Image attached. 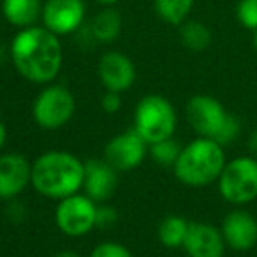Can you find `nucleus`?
Returning a JSON list of instances; mask_svg holds the SVG:
<instances>
[{
  "label": "nucleus",
  "instance_id": "f257e3e1",
  "mask_svg": "<svg viewBox=\"0 0 257 257\" xmlns=\"http://www.w3.org/2000/svg\"><path fill=\"white\" fill-rule=\"evenodd\" d=\"M11 58L16 71L36 85L51 83L62 69V44L46 27L22 29L11 43Z\"/></svg>",
  "mask_w": 257,
  "mask_h": 257
},
{
  "label": "nucleus",
  "instance_id": "f03ea898",
  "mask_svg": "<svg viewBox=\"0 0 257 257\" xmlns=\"http://www.w3.org/2000/svg\"><path fill=\"white\" fill-rule=\"evenodd\" d=\"M85 162L69 152H46L32 162L30 185L44 197L64 199L83 189Z\"/></svg>",
  "mask_w": 257,
  "mask_h": 257
},
{
  "label": "nucleus",
  "instance_id": "7ed1b4c3",
  "mask_svg": "<svg viewBox=\"0 0 257 257\" xmlns=\"http://www.w3.org/2000/svg\"><path fill=\"white\" fill-rule=\"evenodd\" d=\"M225 166L224 147L208 138H196L182 148L173 171L178 182L189 187H204L217 182Z\"/></svg>",
  "mask_w": 257,
  "mask_h": 257
},
{
  "label": "nucleus",
  "instance_id": "20e7f679",
  "mask_svg": "<svg viewBox=\"0 0 257 257\" xmlns=\"http://www.w3.org/2000/svg\"><path fill=\"white\" fill-rule=\"evenodd\" d=\"M185 116L197 136L217 141L218 145L232 143L239 136V120L227 113L225 107L210 95H194L187 102Z\"/></svg>",
  "mask_w": 257,
  "mask_h": 257
},
{
  "label": "nucleus",
  "instance_id": "39448f33",
  "mask_svg": "<svg viewBox=\"0 0 257 257\" xmlns=\"http://www.w3.org/2000/svg\"><path fill=\"white\" fill-rule=\"evenodd\" d=\"M134 131L148 145L173 138L176 128V111L162 95H145L134 109Z\"/></svg>",
  "mask_w": 257,
  "mask_h": 257
},
{
  "label": "nucleus",
  "instance_id": "423d86ee",
  "mask_svg": "<svg viewBox=\"0 0 257 257\" xmlns=\"http://www.w3.org/2000/svg\"><path fill=\"white\" fill-rule=\"evenodd\" d=\"M218 192L227 203L241 206L257 197V161L253 157H236L225 162L218 176Z\"/></svg>",
  "mask_w": 257,
  "mask_h": 257
},
{
  "label": "nucleus",
  "instance_id": "0eeeda50",
  "mask_svg": "<svg viewBox=\"0 0 257 257\" xmlns=\"http://www.w3.org/2000/svg\"><path fill=\"white\" fill-rule=\"evenodd\" d=\"M76 100L71 90L62 85H48L32 104V118L44 131H57L72 118Z\"/></svg>",
  "mask_w": 257,
  "mask_h": 257
},
{
  "label": "nucleus",
  "instance_id": "6e6552de",
  "mask_svg": "<svg viewBox=\"0 0 257 257\" xmlns=\"http://www.w3.org/2000/svg\"><path fill=\"white\" fill-rule=\"evenodd\" d=\"M97 203H93L86 194H72L58 201L55 210L57 227L71 238L85 236L95 227Z\"/></svg>",
  "mask_w": 257,
  "mask_h": 257
},
{
  "label": "nucleus",
  "instance_id": "1a4fd4ad",
  "mask_svg": "<svg viewBox=\"0 0 257 257\" xmlns=\"http://www.w3.org/2000/svg\"><path fill=\"white\" fill-rule=\"evenodd\" d=\"M148 154V143L140 134L131 128L127 133L116 134L106 143L102 159L113 169L120 171H133L143 164Z\"/></svg>",
  "mask_w": 257,
  "mask_h": 257
},
{
  "label": "nucleus",
  "instance_id": "9d476101",
  "mask_svg": "<svg viewBox=\"0 0 257 257\" xmlns=\"http://www.w3.org/2000/svg\"><path fill=\"white\" fill-rule=\"evenodd\" d=\"M41 18L43 25L55 36H67L81 29L85 4L83 0H46Z\"/></svg>",
  "mask_w": 257,
  "mask_h": 257
},
{
  "label": "nucleus",
  "instance_id": "9b49d317",
  "mask_svg": "<svg viewBox=\"0 0 257 257\" xmlns=\"http://www.w3.org/2000/svg\"><path fill=\"white\" fill-rule=\"evenodd\" d=\"M97 74L107 92H127L136 81L134 62L120 51L104 53L97 65Z\"/></svg>",
  "mask_w": 257,
  "mask_h": 257
},
{
  "label": "nucleus",
  "instance_id": "f8f14e48",
  "mask_svg": "<svg viewBox=\"0 0 257 257\" xmlns=\"http://www.w3.org/2000/svg\"><path fill=\"white\" fill-rule=\"evenodd\" d=\"M32 180V164L22 154L0 155V199H15Z\"/></svg>",
  "mask_w": 257,
  "mask_h": 257
},
{
  "label": "nucleus",
  "instance_id": "ddd939ff",
  "mask_svg": "<svg viewBox=\"0 0 257 257\" xmlns=\"http://www.w3.org/2000/svg\"><path fill=\"white\" fill-rule=\"evenodd\" d=\"M222 231L206 222H189L183 248L189 257H222L225 250Z\"/></svg>",
  "mask_w": 257,
  "mask_h": 257
},
{
  "label": "nucleus",
  "instance_id": "4468645a",
  "mask_svg": "<svg viewBox=\"0 0 257 257\" xmlns=\"http://www.w3.org/2000/svg\"><path fill=\"white\" fill-rule=\"evenodd\" d=\"M118 185V171L113 169L106 161L90 159L85 162V180L83 189L93 203H107L113 197Z\"/></svg>",
  "mask_w": 257,
  "mask_h": 257
},
{
  "label": "nucleus",
  "instance_id": "2eb2a0df",
  "mask_svg": "<svg viewBox=\"0 0 257 257\" xmlns=\"http://www.w3.org/2000/svg\"><path fill=\"white\" fill-rule=\"evenodd\" d=\"M220 231L225 245L236 252L250 250L257 243V220L248 211L236 210L227 213Z\"/></svg>",
  "mask_w": 257,
  "mask_h": 257
},
{
  "label": "nucleus",
  "instance_id": "dca6fc26",
  "mask_svg": "<svg viewBox=\"0 0 257 257\" xmlns=\"http://www.w3.org/2000/svg\"><path fill=\"white\" fill-rule=\"evenodd\" d=\"M2 11L13 27L29 29L37 23L43 15L41 0H2Z\"/></svg>",
  "mask_w": 257,
  "mask_h": 257
},
{
  "label": "nucleus",
  "instance_id": "f3484780",
  "mask_svg": "<svg viewBox=\"0 0 257 257\" xmlns=\"http://www.w3.org/2000/svg\"><path fill=\"white\" fill-rule=\"evenodd\" d=\"M90 30H92L93 39H97L99 43H113L118 36H120L121 30V16L118 15V11L107 8L104 11H100L99 15L93 18L92 25H90Z\"/></svg>",
  "mask_w": 257,
  "mask_h": 257
},
{
  "label": "nucleus",
  "instance_id": "a211bd4d",
  "mask_svg": "<svg viewBox=\"0 0 257 257\" xmlns=\"http://www.w3.org/2000/svg\"><path fill=\"white\" fill-rule=\"evenodd\" d=\"M187 229H189V220H185L180 215H168L159 224V231H157L159 241L164 246H168V248L183 246Z\"/></svg>",
  "mask_w": 257,
  "mask_h": 257
},
{
  "label": "nucleus",
  "instance_id": "6ab92c4d",
  "mask_svg": "<svg viewBox=\"0 0 257 257\" xmlns=\"http://www.w3.org/2000/svg\"><path fill=\"white\" fill-rule=\"evenodd\" d=\"M180 39L190 51H204L211 44V30L204 23L190 20L183 22L180 29Z\"/></svg>",
  "mask_w": 257,
  "mask_h": 257
},
{
  "label": "nucleus",
  "instance_id": "aec40b11",
  "mask_svg": "<svg viewBox=\"0 0 257 257\" xmlns=\"http://www.w3.org/2000/svg\"><path fill=\"white\" fill-rule=\"evenodd\" d=\"M157 16L169 25H182L194 8V0H154Z\"/></svg>",
  "mask_w": 257,
  "mask_h": 257
},
{
  "label": "nucleus",
  "instance_id": "412c9836",
  "mask_svg": "<svg viewBox=\"0 0 257 257\" xmlns=\"http://www.w3.org/2000/svg\"><path fill=\"white\" fill-rule=\"evenodd\" d=\"M148 152H150L152 159L157 162L159 166H166V168H173L175 162L178 161V155L182 152V147L176 140L168 138V140L157 141V143L148 145Z\"/></svg>",
  "mask_w": 257,
  "mask_h": 257
},
{
  "label": "nucleus",
  "instance_id": "4be33fe9",
  "mask_svg": "<svg viewBox=\"0 0 257 257\" xmlns=\"http://www.w3.org/2000/svg\"><path fill=\"white\" fill-rule=\"evenodd\" d=\"M236 15L243 27L257 30V0H239Z\"/></svg>",
  "mask_w": 257,
  "mask_h": 257
},
{
  "label": "nucleus",
  "instance_id": "5701e85b",
  "mask_svg": "<svg viewBox=\"0 0 257 257\" xmlns=\"http://www.w3.org/2000/svg\"><path fill=\"white\" fill-rule=\"evenodd\" d=\"M88 257H133V253L128 252V248H125L121 243L104 241V243H99V245L90 252Z\"/></svg>",
  "mask_w": 257,
  "mask_h": 257
},
{
  "label": "nucleus",
  "instance_id": "b1692460",
  "mask_svg": "<svg viewBox=\"0 0 257 257\" xmlns=\"http://www.w3.org/2000/svg\"><path fill=\"white\" fill-rule=\"evenodd\" d=\"M118 220V213L114 208L107 206V204L100 203L97 204V217H95V227L100 229H107L113 227Z\"/></svg>",
  "mask_w": 257,
  "mask_h": 257
},
{
  "label": "nucleus",
  "instance_id": "393cba45",
  "mask_svg": "<svg viewBox=\"0 0 257 257\" xmlns=\"http://www.w3.org/2000/svg\"><path fill=\"white\" fill-rule=\"evenodd\" d=\"M100 106H102V109L106 111V113L113 114L116 113L118 109L121 107V97L118 92H107L102 95V99H100Z\"/></svg>",
  "mask_w": 257,
  "mask_h": 257
},
{
  "label": "nucleus",
  "instance_id": "a878e982",
  "mask_svg": "<svg viewBox=\"0 0 257 257\" xmlns=\"http://www.w3.org/2000/svg\"><path fill=\"white\" fill-rule=\"evenodd\" d=\"M6 140H8V131H6V125L0 121V152H2V148H4Z\"/></svg>",
  "mask_w": 257,
  "mask_h": 257
},
{
  "label": "nucleus",
  "instance_id": "bb28decb",
  "mask_svg": "<svg viewBox=\"0 0 257 257\" xmlns=\"http://www.w3.org/2000/svg\"><path fill=\"white\" fill-rule=\"evenodd\" d=\"M53 257H83V255H79V253L74 252V250H62V252L55 253Z\"/></svg>",
  "mask_w": 257,
  "mask_h": 257
},
{
  "label": "nucleus",
  "instance_id": "cd10ccee",
  "mask_svg": "<svg viewBox=\"0 0 257 257\" xmlns=\"http://www.w3.org/2000/svg\"><path fill=\"white\" fill-rule=\"evenodd\" d=\"M248 145H250V150L257 154V131L252 133V136H250V140H248Z\"/></svg>",
  "mask_w": 257,
  "mask_h": 257
},
{
  "label": "nucleus",
  "instance_id": "c85d7f7f",
  "mask_svg": "<svg viewBox=\"0 0 257 257\" xmlns=\"http://www.w3.org/2000/svg\"><path fill=\"white\" fill-rule=\"evenodd\" d=\"M95 2L104 4V6H113V4H116V2H120V0H95Z\"/></svg>",
  "mask_w": 257,
  "mask_h": 257
},
{
  "label": "nucleus",
  "instance_id": "c756f323",
  "mask_svg": "<svg viewBox=\"0 0 257 257\" xmlns=\"http://www.w3.org/2000/svg\"><path fill=\"white\" fill-rule=\"evenodd\" d=\"M253 48H255V51H257V30H253Z\"/></svg>",
  "mask_w": 257,
  "mask_h": 257
}]
</instances>
